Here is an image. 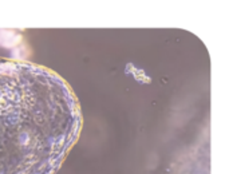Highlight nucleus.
Masks as SVG:
<instances>
[{
    "instance_id": "obj_1",
    "label": "nucleus",
    "mask_w": 229,
    "mask_h": 174,
    "mask_svg": "<svg viewBox=\"0 0 229 174\" xmlns=\"http://www.w3.org/2000/svg\"><path fill=\"white\" fill-rule=\"evenodd\" d=\"M82 125L79 100L59 74L0 58V174H56Z\"/></svg>"
}]
</instances>
